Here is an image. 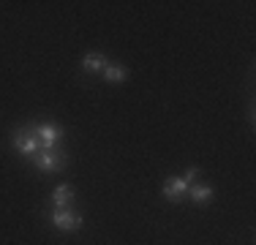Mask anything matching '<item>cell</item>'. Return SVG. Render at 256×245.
<instances>
[{"mask_svg": "<svg viewBox=\"0 0 256 245\" xmlns=\"http://www.w3.org/2000/svg\"><path fill=\"white\" fill-rule=\"evenodd\" d=\"M11 142H14L16 152H22V156H36V152L41 150L38 136H36V126L16 128V131H14V136H11Z\"/></svg>", "mask_w": 256, "mask_h": 245, "instance_id": "6da1fadb", "label": "cell"}, {"mask_svg": "<svg viewBox=\"0 0 256 245\" xmlns=\"http://www.w3.org/2000/svg\"><path fill=\"white\" fill-rule=\"evenodd\" d=\"M52 224H54V229H60V232H79L84 224V218L79 216L76 210H71V207H54Z\"/></svg>", "mask_w": 256, "mask_h": 245, "instance_id": "7a4b0ae2", "label": "cell"}, {"mask_svg": "<svg viewBox=\"0 0 256 245\" xmlns=\"http://www.w3.org/2000/svg\"><path fill=\"white\" fill-rule=\"evenodd\" d=\"M30 161H33L41 172H60V169H66L68 158L58 150H38L36 156H30Z\"/></svg>", "mask_w": 256, "mask_h": 245, "instance_id": "3957f363", "label": "cell"}, {"mask_svg": "<svg viewBox=\"0 0 256 245\" xmlns=\"http://www.w3.org/2000/svg\"><path fill=\"white\" fill-rule=\"evenodd\" d=\"M36 136H38L41 150H54V144L60 142V128L52 122H44V126H36Z\"/></svg>", "mask_w": 256, "mask_h": 245, "instance_id": "277c9868", "label": "cell"}, {"mask_svg": "<svg viewBox=\"0 0 256 245\" xmlns=\"http://www.w3.org/2000/svg\"><path fill=\"white\" fill-rule=\"evenodd\" d=\"M188 188H191V186H188V182L182 180V177H169V180L164 182L161 191H164V196H166L169 202H180L182 196L188 194Z\"/></svg>", "mask_w": 256, "mask_h": 245, "instance_id": "5b68a950", "label": "cell"}, {"mask_svg": "<svg viewBox=\"0 0 256 245\" xmlns=\"http://www.w3.org/2000/svg\"><path fill=\"white\" fill-rule=\"evenodd\" d=\"M52 202H54V207H68L71 202H74V188L71 186H58L52 191Z\"/></svg>", "mask_w": 256, "mask_h": 245, "instance_id": "8992f818", "label": "cell"}, {"mask_svg": "<svg viewBox=\"0 0 256 245\" xmlns=\"http://www.w3.org/2000/svg\"><path fill=\"white\" fill-rule=\"evenodd\" d=\"M82 68L88 74H104V68H106V58H104V54H88V58L82 60Z\"/></svg>", "mask_w": 256, "mask_h": 245, "instance_id": "52a82bcc", "label": "cell"}, {"mask_svg": "<svg viewBox=\"0 0 256 245\" xmlns=\"http://www.w3.org/2000/svg\"><path fill=\"white\" fill-rule=\"evenodd\" d=\"M188 194H191V199L196 202V204H207V202L216 196L212 186H194V188H188Z\"/></svg>", "mask_w": 256, "mask_h": 245, "instance_id": "ba28073f", "label": "cell"}, {"mask_svg": "<svg viewBox=\"0 0 256 245\" xmlns=\"http://www.w3.org/2000/svg\"><path fill=\"white\" fill-rule=\"evenodd\" d=\"M104 79H106V82H126V79H128V71L123 68V66L106 63V68H104Z\"/></svg>", "mask_w": 256, "mask_h": 245, "instance_id": "9c48e42d", "label": "cell"}, {"mask_svg": "<svg viewBox=\"0 0 256 245\" xmlns=\"http://www.w3.org/2000/svg\"><path fill=\"white\" fill-rule=\"evenodd\" d=\"M196 177H199V169H196V166H191V169H188V172H186V174H182V180H186V182H188V186H191V182H194V180H196Z\"/></svg>", "mask_w": 256, "mask_h": 245, "instance_id": "30bf717a", "label": "cell"}]
</instances>
